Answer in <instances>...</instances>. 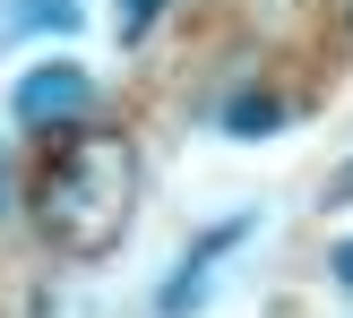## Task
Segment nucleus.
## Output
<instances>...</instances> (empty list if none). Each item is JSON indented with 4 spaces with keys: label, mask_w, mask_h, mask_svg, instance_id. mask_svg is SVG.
<instances>
[{
    "label": "nucleus",
    "mask_w": 353,
    "mask_h": 318,
    "mask_svg": "<svg viewBox=\"0 0 353 318\" xmlns=\"http://www.w3.org/2000/svg\"><path fill=\"white\" fill-rule=\"evenodd\" d=\"M336 284L353 293V241H336Z\"/></svg>",
    "instance_id": "0eeeda50"
},
{
    "label": "nucleus",
    "mask_w": 353,
    "mask_h": 318,
    "mask_svg": "<svg viewBox=\"0 0 353 318\" xmlns=\"http://www.w3.org/2000/svg\"><path fill=\"white\" fill-rule=\"evenodd\" d=\"M0 206H9V155H0Z\"/></svg>",
    "instance_id": "1a4fd4ad"
},
{
    "label": "nucleus",
    "mask_w": 353,
    "mask_h": 318,
    "mask_svg": "<svg viewBox=\"0 0 353 318\" xmlns=\"http://www.w3.org/2000/svg\"><path fill=\"white\" fill-rule=\"evenodd\" d=\"M327 198H345V206H353V164H345V172H336V189H327Z\"/></svg>",
    "instance_id": "6e6552de"
},
{
    "label": "nucleus",
    "mask_w": 353,
    "mask_h": 318,
    "mask_svg": "<svg viewBox=\"0 0 353 318\" xmlns=\"http://www.w3.org/2000/svg\"><path fill=\"white\" fill-rule=\"evenodd\" d=\"M285 120H293V103H285V95H241V103H224V129H241V138L285 129Z\"/></svg>",
    "instance_id": "39448f33"
},
{
    "label": "nucleus",
    "mask_w": 353,
    "mask_h": 318,
    "mask_svg": "<svg viewBox=\"0 0 353 318\" xmlns=\"http://www.w3.org/2000/svg\"><path fill=\"white\" fill-rule=\"evenodd\" d=\"M17 129H78L86 112H95V78H86L78 61H52V69H26L9 95Z\"/></svg>",
    "instance_id": "f03ea898"
},
{
    "label": "nucleus",
    "mask_w": 353,
    "mask_h": 318,
    "mask_svg": "<svg viewBox=\"0 0 353 318\" xmlns=\"http://www.w3.org/2000/svg\"><path fill=\"white\" fill-rule=\"evenodd\" d=\"M78 0H0V34H69Z\"/></svg>",
    "instance_id": "20e7f679"
},
{
    "label": "nucleus",
    "mask_w": 353,
    "mask_h": 318,
    "mask_svg": "<svg viewBox=\"0 0 353 318\" xmlns=\"http://www.w3.org/2000/svg\"><path fill=\"white\" fill-rule=\"evenodd\" d=\"M241 233H250V215H224L216 233H207V250H190L181 267L164 275V293H155V318H190V310H199V301H207V284H216V258H224V250H241Z\"/></svg>",
    "instance_id": "7ed1b4c3"
},
{
    "label": "nucleus",
    "mask_w": 353,
    "mask_h": 318,
    "mask_svg": "<svg viewBox=\"0 0 353 318\" xmlns=\"http://www.w3.org/2000/svg\"><path fill=\"white\" fill-rule=\"evenodd\" d=\"M112 9H121V43H138V34H147L155 17L172 9V0H112Z\"/></svg>",
    "instance_id": "423d86ee"
},
{
    "label": "nucleus",
    "mask_w": 353,
    "mask_h": 318,
    "mask_svg": "<svg viewBox=\"0 0 353 318\" xmlns=\"http://www.w3.org/2000/svg\"><path fill=\"white\" fill-rule=\"evenodd\" d=\"M130 198H138V155H130V138L86 129V138H69V147L43 164V181H34V224H43L52 250L103 258L121 241V224H130Z\"/></svg>",
    "instance_id": "f257e3e1"
}]
</instances>
